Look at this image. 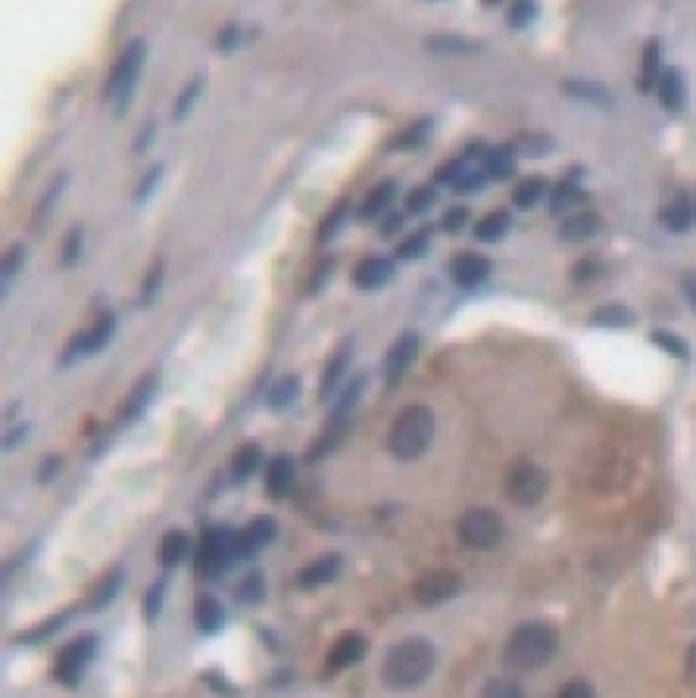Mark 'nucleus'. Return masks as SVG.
<instances>
[{"label": "nucleus", "mask_w": 696, "mask_h": 698, "mask_svg": "<svg viewBox=\"0 0 696 698\" xmlns=\"http://www.w3.org/2000/svg\"><path fill=\"white\" fill-rule=\"evenodd\" d=\"M434 664H438V652L428 639H403L400 645L388 652L382 664V680L388 689H397V693H407V689H415L434 674Z\"/></svg>", "instance_id": "1"}, {"label": "nucleus", "mask_w": 696, "mask_h": 698, "mask_svg": "<svg viewBox=\"0 0 696 698\" xmlns=\"http://www.w3.org/2000/svg\"><path fill=\"white\" fill-rule=\"evenodd\" d=\"M556 649H559V633L543 620H534V624L518 627L509 636L503 649V664L516 674H531L553 661Z\"/></svg>", "instance_id": "2"}, {"label": "nucleus", "mask_w": 696, "mask_h": 698, "mask_svg": "<svg viewBox=\"0 0 696 698\" xmlns=\"http://www.w3.org/2000/svg\"><path fill=\"white\" fill-rule=\"evenodd\" d=\"M434 440V411L428 405H407L394 418L388 434V449L403 461L419 459Z\"/></svg>", "instance_id": "3"}, {"label": "nucleus", "mask_w": 696, "mask_h": 698, "mask_svg": "<svg viewBox=\"0 0 696 698\" xmlns=\"http://www.w3.org/2000/svg\"><path fill=\"white\" fill-rule=\"evenodd\" d=\"M240 558V536L229 527H213L200 536L197 545V574L204 580H216L225 568Z\"/></svg>", "instance_id": "4"}, {"label": "nucleus", "mask_w": 696, "mask_h": 698, "mask_svg": "<svg viewBox=\"0 0 696 698\" xmlns=\"http://www.w3.org/2000/svg\"><path fill=\"white\" fill-rule=\"evenodd\" d=\"M457 536L465 549H493L503 539V518L493 509H484V505L468 509L457 524Z\"/></svg>", "instance_id": "5"}, {"label": "nucleus", "mask_w": 696, "mask_h": 698, "mask_svg": "<svg viewBox=\"0 0 696 698\" xmlns=\"http://www.w3.org/2000/svg\"><path fill=\"white\" fill-rule=\"evenodd\" d=\"M141 62H144V41H131L129 47L122 50V56L116 60V66H113L110 81H106V87H104V97L116 100V104L125 110V104H129L131 91H135V85H138V75H141Z\"/></svg>", "instance_id": "6"}, {"label": "nucleus", "mask_w": 696, "mask_h": 698, "mask_svg": "<svg viewBox=\"0 0 696 698\" xmlns=\"http://www.w3.org/2000/svg\"><path fill=\"white\" fill-rule=\"evenodd\" d=\"M547 493V474L534 461H516L506 471V496L516 505H537Z\"/></svg>", "instance_id": "7"}, {"label": "nucleus", "mask_w": 696, "mask_h": 698, "mask_svg": "<svg viewBox=\"0 0 696 698\" xmlns=\"http://www.w3.org/2000/svg\"><path fill=\"white\" fill-rule=\"evenodd\" d=\"M459 589H463V577L450 568H434L425 570V574L415 580L413 586V599L419 602L422 608H438L444 602L457 599Z\"/></svg>", "instance_id": "8"}, {"label": "nucleus", "mask_w": 696, "mask_h": 698, "mask_svg": "<svg viewBox=\"0 0 696 698\" xmlns=\"http://www.w3.org/2000/svg\"><path fill=\"white\" fill-rule=\"evenodd\" d=\"M94 655H97V636L85 633V636H79L75 643H69L66 649L56 655L54 677L63 683V686H79L81 674H85L88 664L94 661Z\"/></svg>", "instance_id": "9"}, {"label": "nucleus", "mask_w": 696, "mask_h": 698, "mask_svg": "<svg viewBox=\"0 0 696 698\" xmlns=\"http://www.w3.org/2000/svg\"><path fill=\"white\" fill-rule=\"evenodd\" d=\"M113 334H116V315H104V319H97L88 331H81L75 340H69L66 353H63V365H69V361H75V359H85V355L100 353V349L110 344Z\"/></svg>", "instance_id": "10"}, {"label": "nucleus", "mask_w": 696, "mask_h": 698, "mask_svg": "<svg viewBox=\"0 0 696 698\" xmlns=\"http://www.w3.org/2000/svg\"><path fill=\"white\" fill-rule=\"evenodd\" d=\"M491 259L481 256V253H459L457 259L450 262V278L453 284H459V287H478V284H484L487 278H491Z\"/></svg>", "instance_id": "11"}, {"label": "nucleus", "mask_w": 696, "mask_h": 698, "mask_svg": "<svg viewBox=\"0 0 696 698\" xmlns=\"http://www.w3.org/2000/svg\"><path fill=\"white\" fill-rule=\"evenodd\" d=\"M365 655V639L363 633H344L338 643L331 645L328 652V661H325V670L328 674H338V670H347L353 664H359Z\"/></svg>", "instance_id": "12"}, {"label": "nucleus", "mask_w": 696, "mask_h": 698, "mask_svg": "<svg viewBox=\"0 0 696 698\" xmlns=\"http://www.w3.org/2000/svg\"><path fill=\"white\" fill-rule=\"evenodd\" d=\"M350 359H353V344L347 340V344H340L338 349H334L331 359H328V365H325V371H322V384H319L322 399H331L334 393H338V386L344 384V378H347Z\"/></svg>", "instance_id": "13"}, {"label": "nucleus", "mask_w": 696, "mask_h": 698, "mask_svg": "<svg viewBox=\"0 0 696 698\" xmlns=\"http://www.w3.org/2000/svg\"><path fill=\"white\" fill-rule=\"evenodd\" d=\"M156 386H160V371H147L135 386H131L129 396L122 399V411H119V418H122V421H135V418L150 405V399L156 396Z\"/></svg>", "instance_id": "14"}, {"label": "nucleus", "mask_w": 696, "mask_h": 698, "mask_svg": "<svg viewBox=\"0 0 696 698\" xmlns=\"http://www.w3.org/2000/svg\"><path fill=\"white\" fill-rule=\"evenodd\" d=\"M294 480H297V461L284 453L275 455L269 461V468H265V493L272 499H284L290 493V486H294Z\"/></svg>", "instance_id": "15"}, {"label": "nucleus", "mask_w": 696, "mask_h": 698, "mask_svg": "<svg viewBox=\"0 0 696 698\" xmlns=\"http://www.w3.org/2000/svg\"><path fill=\"white\" fill-rule=\"evenodd\" d=\"M394 278V262L384 256H365L363 262L353 269V284L359 290H378Z\"/></svg>", "instance_id": "16"}, {"label": "nucleus", "mask_w": 696, "mask_h": 698, "mask_svg": "<svg viewBox=\"0 0 696 698\" xmlns=\"http://www.w3.org/2000/svg\"><path fill=\"white\" fill-rule=\"evenodd\" d=\"M340 568H344V558H340L338 552H325V555H319L315 561H309L306 568L297 574V583H300L303 589L322 586V583H331L334 577L340 574Z\"/></svg>", "instance_id": "17"}, {"label": "nucleus", "mask_w": 696, "mask_h": 698, "mask_svg": "<svg viewBox=\"0 0 696 698\" xmlns=\"http://www.w3.org/2000/svg\"><path fill=\"white\" fill-rule=\"evenodd\" d=\"M415 355H419V337H415V334H403V337L397 340L394 346H390L388 359H384V374H388V384H394V380L403 378V371L413 365Z\"/></svg>", "instance_id": "18"}, {"label": "nucleus", "mask_w": 696, "mask_h": 698, "mask_svg": "<svg viewBox=\"0 0 696 698\" xmlns=\"http://www.w3.org/2000/svg\"><path fill=\"white\" fill-rule=\"evenodd\" d=\"M238 536H240V555H256L259 549H265V545L278 536V524L272 521V518L259 515V518H253Z\"/></svg>", "instance_id": "19"}, {"label": "nucleus", "mask_w": 696, "mask_h": 698, "mask_svg": "<svg viewBox=\"0 0 696 698\" xmlns=\"http://www.w3.org/2000/svg\"><path fill=\"white\" fill-rule=\"evenodd\" d=\"M600 215H593V212H574V215H568L566 221L559 225V237L566 240V244H581V240H591L593 234L600 231Z\"/></svg>", "instance_id": "20"}, {"label": "nucleus", "mask_w": 696, "mask_h": 698, "mask_svg": "<svg viewBox=\"0 0 696 698\" xmlns=\"http://www.w3.org/2000/svg\"><path fill=\"white\" fill-rule=\"evenodd\" d=\"M394 200H397V184H394V181L375 184V187H372L369 194H365L363 206H359V219H363V221L378 219L382 212H388L390 203H394Z\"/></svg>", "instance_id": "21"}, {"label": "nucleus", "mask_w": 696, "mask_h": 698, "mask_svg": "<svg viewBox=\"0 0 696 698\" xmlns=\"http://www.w3.org/2000/svg\"><path fill=\"white\" fill-rule=\"evenodd\" d=\"M659 97H662V106L672 112L684 110V100H687V85H684V75L678 69H666L659 79Z\"/></svg>", "instance_id": "22"}, {"label": "nucleus", "mask_w": 696, "mask_h": 698, "mask_svg": "<svg viewBox=\"0 0 696 698\" xmlns=\"http://www.w3.org/2000/svg\"><path fill=\"white\" fill-rule=\"evenodd\" d=\"M194 620H197V627L204 633H219L222 630V605L216 602V595L210 593H200L197 595V605H194Z\"/></svg>", "instance_id": "23"}, {"label": "nucleus", "mask_w": 696, "mask_h": 698, "mask_svg": "<svg viewBox=\"0 0 696 698\" xmlns=\"http://www.w3.org/2000/svg\"><path fill=\"white\" fill-rule=\"evenodd\" d=\"M188 552H191V539H188V533L181 530H169L166 536H163L160 543V561L163 568H179L181 561L188 558Z\"/></svg>", "instance_id": "24"}, {"label": "nucleus", "mask_w": 696, "mask_h": 698, "mask_svg": "<svg viewBox=\"0 0 696 698\" xmlns=\"http://www.w3.org/2000/svg\"><path fill=\"white\" fill-rule=\"evenodd\" d=\"M259 461H263V453H259L256 443H247V446H240L238 453H234L231 459V484H244V480H250L253 474H256Z\"/></svg>", "instance_id": "25"}, {"label": "nucleus", "mask_w": 696, "mask_h": 698, "mask_svg": "<svg viewBox=\"0 0 696 698\" xmlns=\"http://www.w3.org/2000/svg\"><path fill=\"white\" fill-rule=\"evenodd\" d=\"M119 589H122V570H110V574L94 586L88 608H91V611H104V608H110L113 602H116Z\"/></svg>", "instance_id": "26"}, {"label": "nucleus", "mask_w": 696, "mask_h": 698, "mask_svg": "<svg viewBox=\"0 0 696 698\" xmlns=\"http://www.w3.org/2000/svg\"><path fill=\"white\" fill-rule=\"evenodd\" d=\"M506 231H509V215L506 212H487L484 219L474 225V237L481 240V244H497V240L506 237Z\"/></svg>", "instance_id": "27"}, {"label": "nucleus", "mask_w": 696, "mask_h": 698, "mask_svg": "<svg viewBox=\"0 0 696 698\" xmlns=\"http://www.w3.org/2000/svg\"><path fill=\"white\" fill-rule=\"evenodd\" d=\"M481 166H484L487 178H509L516 172V154L509 147H497V150H487L481 156Z\"/></svg>", "instance_id": "28"}, {"label": "nucleus", "mask_w": 696, "mask_h": 698, "mask_svg": "<svg viewBox=\"0 0 696 698\" xmlns=\"http://www.w3.org/2000/svg\"><path fill=\"white\" fill-rule=\"evenodd\" d=\"M425 47L432 50V54H474L478 50V44L468 41V37H459V35H432L425 37Z\"/></svg>", "instance_id": "29"}, {"label": "nucleus", "mask_w": 696, "mask_h": 698, "mask_svg": "<svg viewBox=\"0 0 696 698\" xmlns=\"http://www.w3.org/2000/svg\"><path fill=\"white\" fill-rule=\"evenodd\" d=\"M512 200H516L518 209H534L541 200H547V181H541V178H524V181L512 190Z\"/></svg>", "instance_id": "30"}, {"label": "nucleus", "mask_w": 696, "mask_h": 698, "mask_svg": "<svg viewBox=\"0 0 696 698\" xmlns=\"http://www.w3.org/2000/svg\"><path fill=\"white\" fill-rule=\"evenodd\" d=\"M204 85H206V79H204V75H197V79H191L185 87H181L179 100H175V106H172V119H175V122L188 119V112H191L194 106H197L200 94H204Z\"/></svg>", "instance_id": "31"}, {"label": "nucleus", "mask_w": 696, "mask_h": 698, "mask_svg": "<svg viewBox=\"0 0 696 698\" xmlns=\"http://www.w3.org/2000/svg\"><path fill=\"white\" fill-rule=\"evenodd\" d=\"M297 396H300V380L281 378L278 384H272L269 396H265V405H269V409H288Z\"/></svg>", "instance_id": "32"}, {"label": "nucleus", "mask_w": 696, "mask_h": 698, "mask_svg": "<svg viewBox=\"0 0 696 698\" xmlns=\"http://www.w3.org/2000/svg\"><path fill=\"white\" fill-rule=\"evenodd\" d=\"M662 79L659 69V41L647 44V54H643V72H641V91H653Z\"/></svg>", "instance_id": "33"}, {"label": "nucleus", "mask_w": 696, "mask_h": 698, "mask_svg": "<svg viewBox=\"0 0 696 698\" xmlns=\"http://www.w3.org/2000/svg\"><path fill=\"white\" fill-rule=\"evenodd\" d=\"M562 91H566L568 97L584 100V104H609V91L600 85H591V81H566Z\"/></svg>", "instance_id": "34"}, {"label": "nucleus", "mask_w": 696, "mask_h": 698, "mask_svg": "<svg viewBox=\"0 0 696 698\" xmlns=\"http://www.w3.org/2000/svg\"><path fill=\"white\" fill-rule=\"evenodd\" d=\"M581 200H584V194H581V190L566 178V181H562L559 187H553V194H549V212L559 215V212L572 209L574 203H581Z\"/></svg>", "instance_id": "35"}, {"label": "nucleus", "mask_w": 696, "mask_h": 698, "mask_svg": "<svg viewBox=\"0 0 696 698\" xmlns=\"http://www.w3.org/2000/svg\"><path fill=\"white\" fill-rule=\"evenodd\" d=\"M428 246H432V228H419V231H413L400 246H397V256L400 259H419L428 253Z\"/></svg>", "instance_id": "36"}, {"label": "nucleus", "mask_w": 696, "mask_h": 698, "mask_svg": "<svg viewBox=\"0 0 696 698\" xmlns=\"http://www.w3.org/2000/svg\"><path fill=\"white\" fill-rule=\"evenodd\" d=\"M662 221H666L672 231H687V225H691V203H687L684 196H675V200L662 209Z\"/></svg>", "instance_id": "37"}, {"label": "nucleus", "mask_w": 696, "mask_h": 698, "mask_svg": "<svg viewBox=\"0 0 696 698\" xmlns=\"http://www.w3.org/2000/svg\"><path fill=\"white\" fill-rule=\"evenodd\" d=\"M591 321L593 325H603V328H628L631 321H634V315H631V309H625V306H603L591 315Z\"/></svg>", "instance_id": "38"}, {"label": "nucleus", "mask_w": 696, "mask_h": 698, "mask_svg": "<svg viewBox=\"0 0 696 698\" xmlns=\"http://www.w3.org/2000/svg\"><path fill=\"white\" fill-rule=\"evenodd\" d=\"M432 135V119H419V122H413V125H407V129L400 131V137L394 141V147H400V150H413V147H419L425 137Z\"/></svg>", "instance_id": "39"}, {"label": "nucleus", "mask_w": 696, "mask_h": 698, "mask_svg": "<svg viewBox=\"0 0 696 698\" xmlns=\"http://www.w3.org/2000/svg\"><path fill=\"white\" fill-rule=\"evenodd\" d=\"M481 698H524V689L512 677H493V680H487Z\"/></svg>", "instance_id": "40"}, {"label": "nucleus", "mask_w": 696, "mask_h": 698, "mask_svg": "<svg viewBox=\"0 0 696 698\" xmlns=\"http://www.w3.org/2000/svg\"><path fill=\"white\" fill-rule=\"evenodd\" d=\"M163 599H166V577H160V580L144 593V618H147V624H154V620L160 618Z\"/></svg>", "instance_id": "41"}, {"label": "nucleus", "mask_w": 696, "mask_h": 698, "mask_svg": "<svg viewBox=\"0 0 696 698\" xmlns=\"http://www.w3.org/2000/svg\"><path fill=\"white\" fill-rule=\"evenodd\" d=\"M484 181H487L484 166H478V169L463 166V172H459L457 181H453V190H457V194H474V190L484 187Z\"/></svg>", "instance_id": "42"}, {"label": "nucleus", "mask_w": 696, "mask_h": 698, "mask_svg": "<svg viewBox=\"0 0 696 698\" xmlns=\"http://www.w3.org/2000/svg\"><path fill=\"white\" fill-rule=\"evenodd\" d=\"M347 215H350V209H347V203H338V206L331 209V212L322 219V228H319V240H331L334 234L340 231V228L347 225Z\"/></svg>", "instance_id": "43"}, {"label": "nucleus", "mask_w": 696, "mask_h": 698, "mask_svg": "<svg viewBox=\"0 0 696 698\" xmlns=\"http://www.w3.org/2000/svg\"><path fill=\"white\" fill-rule=\"evenodd\" d=\"M22 265H25V246H19V244L10 246L4 256V290H10L13 278L22 271Z\"/></svg>", "instance_id": "44"}, {"label": "nucleus", "mask_w": 696, "mask_h": 698, "mask_svg": "<svg viewBox=\"0 0 696 698\" xmlns=\"http://www.w3.org/2000/svg\"><path fill=\"white\" fill-rule=\"evenodd\" d=\"M238 599L240 602H250V605L263 602V577H259V574H247L244 580L238 583Z\"/></svg>", "instance_id": "45"}, {"label": "nucleus", "mask_w": 696, "mask_h": 698, "mask_svg": "<svg viewBox=\"0 0 696 698\" xmlns=\"http://www.w3.org/2000/svg\"><path fill=\"white\" fill-rule=\"evenodd\" d=\"M163 269H166V262H163V259H156L154 269H150V271H147V278H144L141 303H154L156 290H160V284H163Z\"/></svg>", "instance_id": "46"}, {"label": "nucleus", "mask_w": 696, "mask_h": 698, "mask_svg": "<svg viewBox=\"0 0 696 698\" xmlns=\"http://www.w3.org/2000/svg\"><path fill=\"white\" fill-rule=\"evenodd\" d=\"M81 240H85V231L81 228H72L66 234V244H63V265H75L81 256Z\"/></svg>", "instance_id": "47"}, {"label": "nucleus", "mask_w": 696, "mask_h": 698, "mask_svg": "<svg viewBox=\"0 0 696 698\" xmlns=\"http://www.w3.org/2000/svg\"><path fill=\"white\" fill-rule=\"evenodd\" d=\"M434 206V187H415L413 194H409V200H407V209L409 212H425V209H432Z\"/></svg>", "instance_id": "48"}, {"label": "nucleus", "mask_w": 696, "mask_h": 698, "mask_svg": "<svg viewBox=\"0 0 696 698\" xmlns=\"http://www.w3.org/2000/svg\"><path fill=\"white\" fill-rule=\"evenodd\" d=\"M69 614H56V618H50V620H44V627H38V630H31V633H25V636H19V643H41L44 636H50V633H56L63 627V620H66Z\"/></svg>", "instance_id": "49"}, {"label": "nucleus", "mask_w": 696, "mask_h": 698, "mask_svg": "<svg viewBox=\"0 0 696 698\" xmlns=\"http://www.w3.org/2000/svg\"><path fill=\"white\" fill-rule=\"evenodd\" d=\"M653 340L659 344L666 353H672V355H678V359H687V344L681 337H675V334H666V331H656L653 334Z\"/></svg>", "instance_id": "50"}, {"label": "nucleus", "mask_w": 696, "mask_h": 698, "mask_svg": "<svg viewBox=\"0 0 696 698\" xmlns=\"http://www.w3.org/2000/svg\"><path fill=\"white\" fill-rule=\"evenodd\" d=\"M160 178H163V166H154V169H150V172L141 178V184H138V190H135V200H138V203H144V200H147V196L154 194V187H156V184H160Z\"/></svg>", "instance_id": "51"}, {"label": "nucleus", "mask_w": 696, "mask_h": 698, "mask_svg": "<svg viewBox=\"0 0 696 698\" xmlns=\"http://www.w3.org/2000/svg\"><path fill=\"white\" fill-rule=\"evenodd\" d=\"M468 225V209L465 206H450L444 212V228L450 234H457V231H463V228Z\"/></svg>", "instance_id": "52"}, {"label": "nucleus", "mask_w": 696, "mask_h": 698, "mask_svg": "<svg viewBox=\"0 0 696 698\" xmlns=\"http://www.w3.org/2000/svg\"><path fill=\"white\" fill-rule=\"evenodd\" d=\"M518 147H522L524 156H541L549 147V141L543 135H522L518 137Z\"/></svg>", "instance_id": "53"}, {"label": "nucleus", "mask_w": 696, "mask_h": 698, "mask_svg": "<svg viewBox=\"0 0 696 698\" xmlns=\"http://www.w3.org/2000/svg\"><path fill=\"white\" fill-rule=\"evenodd\" d=\"M534 4L531 0H518L516 6H512V12H509V19H512V25H528L531 19H534Z\"/></svg>", "instance_id": "54"}, {"label": "nucleus", "mask_w": 696, "mask_h": 698, "mask_svg": "<svg viewBox=\"0 0 696 698\" xmlns=\"http://www.w3.org/2000/svg\"><path fill=\"white\" fill-rule=\"evenodd\" d=\"M556 698H593V693H591V686H587L584 680H572V683H566V686H562V693Z\"/></svg>", "instance_id": "55"}, {"label": "nucleus", "mask_w": 696, "mask_h": 698, "mask_svg": "<svg viewBox=\"0 0 696 698\" xmlns=\"http://www.w3.org/2000/svg\"><path fill=\"white\" fill-rule=\"evenodd\" d=\"M56 468H60V455H50V459H44L41 468H38V480H54L56 478Z\"/></svg>", "instance_id": "56"}, {"label": "nucleus", "mask_w": 696, "mask_h": 698, "mask_svg": "<svg viewBox=\"0 0 696 698\" xmlns=\"http://www.w3.org/2000/svg\"><path fill=\"white\" fill-rule=\"evenodd\" d=\"M400 231H403V215H388V219H384V228H382V237L390 240Z\"/></svg>", "instance_id": "57"}, {"label": "nucleus", "mask_w": 696, "mask_h": 698, "mask_svg": "<svg viewBox=\"0 0 696 698\" xmlns=\"http://www.w3.org/2000/svg\"><path fill=\"white\" fill-rule=\"evenodd\" d=\"M597 271H600V265H597V262H578V265H574V269H572V275L578 278V281H587V278H593V275H597Z\"/></svg>", "instance_id": "58"}, {"label": "nucleus", "mask_w": 696, "mask_h": 698, "mask_svg": "<svg viewBox=\"0 0 696 698\" xmlns=\"http://www.w3.org/2000/svg\"><path fill=\"white\" fill-rule=\"evenodd\" d=\"M331 259H325V265H322V269L319 271H315V281H313V287H309V290H313V294H315V290H319L322 287V284H325L328 281V271H331Z\"/></svg>", "instance_id": "59"}, {"label": "nucleus", "mask_w": 696, "mask_h": 698, "mask_svg": "<svg viewBox=\"0 0 696 698\" xmlns=\"http://www.w3.org/2000/svg\"><path fill=\"white\" fill-rule=\"evenodd\" d=\"M206 680H210V686L216 689V693H229V695L238 693V689L229 686V683H225V680H216V677H213V670H210V674H206Z\"/></svg>", "instance_id": "60"}, {"label": "nucleus", "mask_w": 696, "mask_h": 698, "mask_svg": "<svg viewBox=\"0 0 696 698\" xmlns=\"http://www.w3.org/2000/svg\"><path fill=\"white\" fill-rule=\"evenodd\" d=\"M684 287H687V296H691V303H693V309H696V275H693V278H687Z\"/></svg>", "instance_id": "61"}]
</instances>
